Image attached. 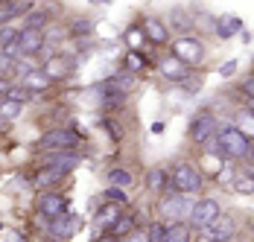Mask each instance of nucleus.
<instances>
[{
  "mask_svg": "<svg viewBox=\"0 0 254 242\" xmlns=\"http://www.w3.org/2000/svg\"><path fill=\"white\" fill-rule=\"evenodd\" d=\"M170 184H173L176 193L190 195V193H199L202 190V175L196 172L193 164H176L173 167V175H170Z\"/></svg>",
  "mask_w": 254,
  "mask_h": 242,
  "instance_id": "1",
  "label": "nucleus"
},
{
  "mask_svg": "<svg viewBox=\"0 0 254 242\" xmlns=\"http://www.w3.org/2000/svg\"><path fill=\"white\" fill-rule=\"evenodd\" d=\"M216 143H219V152H222V155H228V158H243V155H249V149H252V143H249V140L234 128V125H228V128H222V131H219Z\"/></svg>",
  "mask_w": 254,
  "mask_h": 242,
  "instance_id": "2",
  "label": "nucleus"
},
{
  "mask_svg": "<svg viewBox=\"0 0 254 242\" xmlns=\"http://www.w3.org/2000/svg\"><path fill=\"white\" fill-rule=\"evenodd\" d=\"M190 210H193V201L181 193H173L161 201V216L164 222H173V225H181V219L190 216Z\"/></svg>",
  "mask_w": 254,
  "mask_h": 242,
  "instance_id": "3",
  "label": "nucleus"
},
{
  "mask_svg": "<svg viewBox=\"0 0 254 242\" xmlns=\"http://www.w3.org/2000/svg\"><path fill=\"white\" fill-rule=\"evenodd\" d=\"M76 143H79V137L73 131L59 128V131H47V134L38 140V149H41V152H56V155H62V152H70Z\"/></svg>",
  "mask_w": 254,
  "mask_h": 242,
  "instance_id": "4",
  "label": "nucleus"
},
{
  "mask_svg": "<svg viewBox=\"0 0 254 242\" xmlns=\"http://www.w3.org/2000/svg\"><path fill=\"white\" fill-rule=\"evenodd\" d=\"M41 47H44V32H41V29H29V26H26L24 32H18L15 47L6 50V53H9L12 59H18V56H35Z\"/></svg>",
  "mask_w": 254,
  "mask_h": 242,
  "instance_id": "5",
  "label": "nucleus"
},
{
  "mask_svg": "<svg viewBox=\"0 0 254 242\" xmlns=\"http://www.w3.org/2000/svg\"><path fill=\"white\" fill-rule=\"evenodd\" d=\"M173 59H178L181 64H187V67H193V64H199L204 59V47L199 38H178L176 44H173Z\"/></svg>",
  "mask_w": 254,
  "mask_h": 242,
  "instance_id": "6",
  "label": "nucleus"
},
{
  "mask_svg": "<svg viewBox=\"0 0 254 242\" xmlns=\"http://www.w3.org/2000/svg\"><path fill=\"white\" fill-rule=\"evenodd\" d=\"M213 131H216V117L210 114V111H199L193 122H190V137H193V143H207L210 137H213Z\"/></svg>",
  "mask_w": 254,
  "mask_h": 242,
  "instance_id": "7",
  "label": "nucleus"
},
{
  "mask_svg": "<svg viewBox=\"0 0 254 242\" xmlns=\"http://www.w3.org/2000/svg\"><path fill=\"white\" fill-rule=\"evenodd\" d=\"M219 216H222V213H219V204H216L213 198H202V201H196L193 210H190V222H193L196 228H207L210 222H216Z\"/></svg>",
  "mask_w": 254,
  "mask_h": 242,
  "instance_id": "8",
  "label": "nucleus"
},
{
  "mask_svg": "<svg viewBox=\"0 0 254 242\" xmlns=\"http://www.w3.org/2000/svg\"><path fill=\"white\" fill-rule=\"evenodd\" d=\"M231 237H234V219L231 216H219L204 228V242H228Z\"/></svg>",
  "mask_w": 254,
  "mask_h": 242,
  "instance_id": "9",
  "label": "nucleus"
},
{
  "mask_svg": "<svg viewBox=\"0 0 254 242\" xmlns=\"http://www.w3.org/2000/svg\"><path fill=\"white\" fill-rule=\"evenodd\" d=\"M41 70L47 73V79H64V76H70V70H73V59L70 56H64V53H59V56H50L47 59V64L41 67Z\"/></svg>",
  "mask_w": 254,
  "mask_h": 242,
  "instance_id": "10",
  "label": "nucleus"
},
{
  "mask_svg": "<svg viewBox=\"0 0 254 242\" xmlns=\"http://www.w3.org/2000/svg\"><path fill=\"white\" fill-rule=\"evenodd\" d=\"M131 88H134V76H131V73H123V76H111L108 82H102V85H100V91H108L111 97H126Z\"/></svg>",
  "mask_w": 254,
  "mask_h": 242,
  "instance_id": "11",
  "label": "nucleus"
},
{
  "mask_svg": "<svg viewBox=\"0 0 254 242\" xmlns=\"http://www.w3.org/2000/svg\"><path fill=\"white\" fill-rule=\"evenodd\" d=\"M41 213L50 219H59L67 213V201H64V195H56V193H47L41 198Z\"/></svg>",
  "mask_w": 254,
  "mask_h": 242,
  "instance_id": "12",
  "label": "nucleus"
},
{
  "mask_svg": "<svg viewBox=\"0 0 254 242\" xmlns=\"http://www.w3.org/2000/svg\"><path fill=\"white\" fill-rule=\"evenodd\" d=\"M123 216V210L117 207V204H108V207H102L100 213H97V219H94V225H97V231H102V234H108L114 225H117V219Z\"/></svg>",
  "mask_w": 254,
  "mask_h": 242,
  "instance_id": "13",
  "label": "nucleus"
},
{
  "mask_svg": "<svg viewBox=\"0 0 254 242\" xmlns=\"http://www.w3.org/2000/svg\"><path fill=\"white\" fill-rule=\"evenodd\" d=\"M32 9V3L29 0H0V24H9L15 15H21V12H29Z\"/></svg>",
  "mask_w": 254,
  "mask_h": 242,
  "instance_id": "14",
  "label": "nucleus"
},
{
  "mask_svg": "<svg viewBox=\"0 0 254 242\" xmlns=\"http://www.w3.org/2000/svg\"><path fill=\"white\" fill-rule=\"evenodd\" d=\"M187 73L190 67L187 64H181L178 59H161V76H167V79H173V82H181V79H187Z\"/></svg>",
  "mask_w": 254,
  "mask_h": 242,
  "instance_id": "15",
  "label": "nucleus"
},
{
  "mask_svg": "<svg viewBox=\"0 0 254 242\" xmlns=\"http://www.w3.org/2000/svg\"><path fill=\"white\" fill-rule=\"evenodd\" d=\"M76 225H79V219H76V216H70V213H64V216L53 219L50 231L56 234V237H62V240H70V237H73V231H76Z\"/></svg>",
  "mask_w": 254,
  "mask_h": 242,
  "instance_id": "16",
  "label": "nucleus"
},
{
  "mask_svg": "<svg viewBox=\"0 0 254 242\" xmlns=\"http://www.w3.org/2000/svg\"><path fill=\"white\" fill-rule=\"evenodd\" d=\"M47 85H50V79H47V73L44 70H29L24 76V91H29V94H35V91H47Z\"/></svg>",
  "mask_w": 254,
  "mask_h": 242,
  "instance_id": "17",
  "label": "nucleus"
},
{
  "mask_svg": "<svg viewBox=\"0 0 254 242\" xmlns=\"http://www.w3.org/2000/svg\"><path fill=\"white\" fill-rule=\"evenodd\" d=\"M143 35L155 41V44H164L167 41V26L161 24V21H155V18H146L143 21Z\"/></svg>",
  "mask_w": 254,
  "mask_h": 242,
  "instance_id": "18",
  "label": "nucleus"
},
{
  "mask_svg": "<svg viewBox=\"0 0 254 242\" xmlns=\"http://www.w3.org/2000/svg\"><path fill=\"white\" fill-rule=\"evenodd\" d=\"M70 170H64V167H41V172L35 175V187H47L53 181H59V178H64Z\"/></svg>",
  "mask_w": 254,
  "mask_h": 242,
  "instance_id": "19",
  "label": "nucleus"
},
{
  "mask_svg": "<svg viewBox=\"0 0 254 242\" xmlns=\"http://www.w3.org/2000/svg\"><path fill=\"white\" fill-rule=\"evenodd\" d=\"M240 26H243V21H240L237 15H225V18L219 21V26H216V32H219L222 38H231V35L240 32Z\"/></svg>",
  "mask_w": 254,
  "mask_h": 242,
  "instance_id": "20",
  "label": "nucleus"
},
{
  "mask_svg": "<svg viewBox=\"0 0 254 242\" xmlns=\"http://www.w3.org/2000/svg\"><path fill=\"white\" fill-rule=\"evenodd\" d=\"M131 231H134V219H131V216H120V219H117V225H114L108 234H111V237H117V240H123V237H128Z\"/></svg>",
  "mask_w": 254,
  "mask_h": 242,
  "instance_id": "21",
  "label": "nucleus"
},
{
  "mask_svg": "<svg viewBox=\"0 0 254 242\" xmlns=\"http://www.w3.org/2000/svg\"><path fill=\"white\" fill-rule=\"evenodd\" d=\"M234 128H237V131H240V134H243V137H246L249 143L254 140V117L249 114V111H246V114H243V117L237 120V125H234Z\"/></svg>",
  "mask_w": 254,
  "mask_h": 242,
  "instance_id": "22",
  "label": "nucleus"
},
{
  "mask_svg": "<svg viewBox=\"0 0 254 242\" xmlns=\"http://www.w3.org/2000/svg\"><path fill=\"white\" fill-rule=\"evenodd\" d=\"M187 240H190V228L187 225H173L167 231V237H164V242H187Z\"/></svg>",
  "mask_w": 254,
  "mask_h": 242,
  "instance_id": "23",
  "label": "nucleus"
},
{
  "mask_svg": "<svg viewBox=\"0 0 254 242\" xmlns=\"http://www.w3.org/2000/svg\"><path fill=\"white\" fill-rule=\"evenodd\" d=\"M234 190L243 195H252L254 193V175H237L234 178Z\"/></svg>",
  "mask_w": 254,
  "mask_h": 242,
  "instance_id": "24",
  "label": "nucleus"
},
{
  "mask_svg": "<svg viewBox=\"0 0 254 242\" xmlns=\"http://www.w3.org/2000/svg\"><path fill=\"white\" fill-rule=\"evenodd\" d=\"M15 41H18V29H12V26H3L0 29V50L6 53V50L15 47Z\"/></svg>",
  "mask_w": 254,
  "mask_h": 242,
  "instance_id": "25",
  "label": "nucleus"
},
{
  "mask_svg": "<svg viewBox=\"0 0 254 242\" xmlns=\"http://www.w3.org/2000/svg\"><path fill=\"white\" fill-rule=\"evenodd\" d=\"M126 67H128V73L134 76L137 70H143V67H146V59H143V56H140L137 50H131V53L126 56Z\"/></svg>",
  "mask_w": 254,
  "mask_h": 242,
  "instance_id": "26",
  "label": "nucleus"
},
{
  "mask_svg": "<svg viewBox=\"0 0 254 242\" xmlns=\"http://www.w3.org/2000/svg\"><path fill=\"white\" fill-rule=\"evenodd\" d=\"M108 181H111V187H128L131 184V175L126 170H111L108 172Z\"/></svg>",
  "mask_w": 254,
  "mask_h": 242,
  "instance_id": "27",
  "label": "nucleus"
},
{
  "mask_svg": "<svg viewBox=\"0 0 254 242\" xmlns=\"http://www.w3.org/2000/svg\"><path fill=\"white\" fill-rule=\"evenodd\" d=\"M164 181H167V175H164V170H152V172H149V178H146L149 190H164Z\"/></svg>",
  "mask_w": 254,
  "mask_h": 242,
  "instance_id": "28",
  "label": "nucleus"
},
{
  "mask_svg": "<svg viewBox=\"0 0 254 242\" xmlns=\"http://www.w3.org/2000/svg\"><path fill=\"white\" fill-rule=\"evenodd\" d=\"M146 237H149V242H164V237H167L164 222H152V225H149V231H146Z\"/></svg>",
  "mask_w": 254,
  "mask_h": 242,
  "instance_id": "29",
  "label": "nucleus"
},
{
  "mask_svg": "<svg viewBox=\"0 0 254 242\" xmlns=\"http://www.w3.org/2000/svg\"><path fill=\"white\" fill-rule=\"evenodd\" d=\"M18 111H21V105H18V102H12V99H3V102H0V117L12 120Z\"/></svg>",
  "mask_w": 254,
  "mask_h": 242,
  "instance_id": "30",
  "label": "nucleus"
},
{
  "mask_svg": "<svg viewBox=\"0 0 254 242\" xmlns=\"http://www.w3.org/2000/svg\"><path fill=\"white\" fill-rule=\"evenodd\" d=\"M29 97H32V94L24 91V88H9V94H6V99H12V102H18V105H24Z\"/></svg>",
  "mask_w": 254,
  "mask_h": 242,
  "instance_id": "31",
  "label": "nucleus"
},
{
  "mask_svg": "<svg viewBox=\"0 0 254 242\" xmlns=\"http://www.w3.org/2000/svg\"><path fill=\"white\" fill-rule=\"evenodd\" d=\"M18 67V59H12L9 53H0V73H12Z\"/></svg>",
  "mask_w": 254,
  "mask_h": 242,
  "instance_id": "32",
  "label": "nucleus"
},
{
  "mask_svg": "<svg viewBox=\"0 0 254 242\" xmlns=\"http://www.w3.org/2000/svg\"><path fill=\"white\" fill-rule=\"evenodd\" d=\"M204 170L210 172V175H219V172H222V161H219L216 155H207V158H204Z\"/></svg>",
  "mask_w": 254,
  "mask_h": 242,
  "instance_id": "33",
  "label": "nucleus"
},
{
  "mask_svg": "<svg viewBox=\"0 0 254 242\" xmlns=\"http://www.w3.org/2000/svg\"><path fill=\"white\" fill-rule=\"evenodd\" d=\"M128 44H131V47H137V44H140V41H143V38H146V35H143V29H137V26H131V29H128Z\"/></svg>",
  "mask_w": 254,
  "mask_h": 242,
  "instance_id": "34",
  "label": "nucleus"
},
{
  "mask_svg": "<svg viewBox=\"0 0 254 242\" xmlns=\"http://www.w3.org/2000/svg\"><path fill=\"white\" fill-rule=\"evenodd\" d=\"M120 242H149V237H146V231H131V234L123 237Z\"/></svg>",
  "mask_w": 254,
  "mask_h": 242,
  "instance_id": "35",
  "label": "nucleus"
},
{
  "mask_svg": "<svg viewBox=\"0 0 254 242\" xmlns=\"http://www.w3.org/2000/svg\"><path fill=\"white\" fill-rule=\"evenodd\" d=\"M105 198H108V201H117V204H123V201H126V195H123V190H117V187H111V190L105 193Z\"/></svg>",
  "mask_w": 254,
  "mask_h": 242,
  "instance_id": "36",
  "label": "nucleus"
},
{
  "mask_svg": "<svg viewBox=\"0 0 254 242\" xmlns=\"http://www.w3.org/2000/svg\"><path fill=\"white\" fill-rule=\"evenodd\" d=\"M3 242H24V234H18V231H9Z\"/></svg>",
  "mask_w": 254,
  "mask_h": 242,
  "instance_id": "37",
  "label": "nucleus"
},
{
  "mask_svg": "<svg viewBox=\"0 0 254 242\" xmlns=\"http://www.w3.org/2000/svg\"><path fill=\"white\" fill-rule=\"evenodd\" d=\"M234 70H237V61H228V64H222V76H234Z\"/></svg>",
  "mask_w": 254,
  "mask_h": 242,
  "instance_id": "38",
  "label": "nucleus"
},
{
  "mask_svg": "<svg viewBox=\"0 0 254 242\" xmlns=\"http://www.w3.org/2000/svg\"><path fill=\"white\" fill-rule=\"evenodd\" d=\"M243 91L249 94V99H254V79H249V82H243Z\"/></svg>",
  "mask_w": 254,
  "mask_h": 242,
  "instance_id": "39",
  "label": "nucleus"
},
{
  "mask_svg": "<svg viewBox=\"0 0 254 242\" xmlns=\"http://www.w3.org/2000/svg\"><path fill=\"white\" fill-rule=\"evenodd\" d=\"M6 94H9V82L0 79V99H6Z\"/></svg>",
  "mask_w": 254,
  "mask_h": 242,
  "instance_id": "40",
  "label": "nucleus"
},
{
  "mask_svg": "<svg viewBox=\"0 0 254 242\" xmlns=\"http://www.w3.org/2000/svg\"><path fill=\"white\" fill-rule=\"evenodd\" d=\"M97 242H120V240H117V237H111V234H102Z\"/></svg>",
  "mask_w": 254,
  "mask_h": 242,
  "instance_id": "41",
  "label": "nucleus"
},
{
  "mask_svg": "<svg viewBox=\"0 0 254 242\" xmlns=\"http://www.w3.org/2000/svg\"><path fill=\"white\" fill-rule=\"evenodd\" d=\"M9 128V120H0V131H6Z\"/></svg>",
  "mask_w": 254,
  "mask_h": 242,
  "instance_id": "42",
  "label": "nucleus"
},
{
  "mask_svg": "<svg viewBox=\"0 0 254 242\" xmlns=\"http://www.w3.org/2000/svg\"><path fill=\"white\" fill-rule=\"evenodd\" d=\"M249 114L254 117V99H249Z\"/></svg>",
  "mask_w": 254,
  "mask_h": 242,
  "instance_id": "43",
  "label": "nucleus"
},
{
  "mask_svg": "<svg viewBox=\"0 0 254 242\" xmlns=\"http://www.w3.org/2000/svg\"><path fill=\"white\" fill-rule=\"evenodd\" d=\"M249 152H252V158H254V146H252V149H249Z\"/></svg>",
  "mask_w": 254,
  "mask_h": 242,
  "instance_id": "44",
  "label": "nucleus"
},
{
  "mask_svg": "<svg viewBox=\"0 0 254 242\" xmlns=\"http://www.w3.org/2000/svg\"><path fill=\"white\" fill-rule=\"evenodd\" d=\"M0 231H3V225H0Z\"/></svg>",
  "mask_w": 254,
  "mask_h": 242,
  "instance_id": "45",
  "label": "nucleus"
}]
</instances>
